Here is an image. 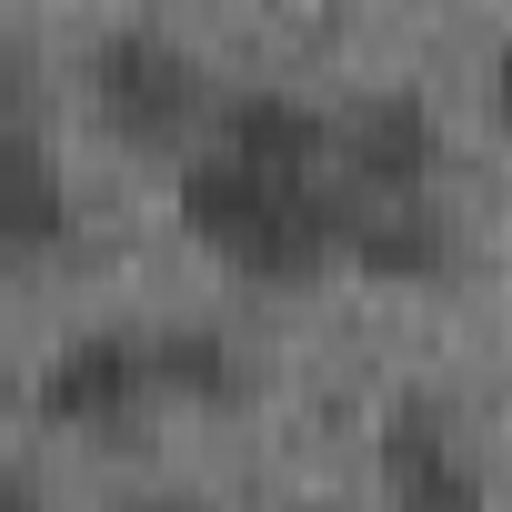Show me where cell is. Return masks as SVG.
<instances>
[{
	"label": "cell",
	"instance_id": "1",
	"mask_svg": "<svg viewBox=\"0 0 512 512\" xmlns=\"http://www.w3.org/2000/svg\"><path fill=\"white\" fill-rule=\"evenodd\" d=\"M181 231L241 282H322L352 241L332 111L302 91H221L211 131L181 151Z\"/></svg>",
	"mask_w": 512,
	"mask_h": 512
},
{
	"label": "cell",
	"instance_id": "2",
	"mask_svg": "<svg viewBox=\"0 0 512 512\" xmlns=\"http://www.w3.org/2000/svg\"><path fill=\"white\" fill-rule=\"evenodd\" d=\"M91 111H101L111 141H131V151H171V161H181V151L211 131L221 91H211V71H201L171 31L121 21V31L91 41Z\"/></svg>",
	"mask_w": 512,
	"mask_h": 512
},
{
	"label": "cell",
	"instance_id": "3",
	"mask_svg": "<svg viewBox=\"0 0 512 512\" xmlns=\"http://www.w3.org/2000/svg\"><path fill=\"white\" fill-rule=\"evenodd\" d=\"M372 492H382V512H492V472H482L472 422L422 382L392 392L372 422Z\"/></svg>",
	"mask_w": 512,
	"mask_h": 512
},
{
	"label": "cell",
	"instance_id": "4",
	"mask_svg": "<svg viewBox=\"0 0 512 512\" xmlns=\"http://www.w3.org/2000/svg\"><path fill=\"white\" fill-rule=\"evenodd\" d=\"M442 111L422 91H372L332 121V161H342V191L352 201H432L442 181Z\"/></svg>",
	"mask_w": 512,
	"mask_h": 512
},
{
	"label": "cell",
	"instance_id": "5",
	"mask_svg": "<svg viewBox=\"0 0 512 512\" xmlns=\"http://www.w3.org/2000/svg\"><path fill=\"white\" fill-rule=\"evenodd\" d=\"M31 402H41V422H61V432H111V422H131L141 402H161L151 332H131V322L71 332V342L51 352V372L31 382Z\"/></svg>",
	"mask_w": 512,
	"mask_h": 512
},
{
	"label": "cell",
	"instance_id": "6",
	"mask_svg": "<svg viewBox=\"0 0 512 512\" xmlns=\"http://www.w3.org/2000/svg\"><path fill=\"white\" fill-rule=\"evenodd\" d=\"M71 241V171L51 151V121H0V251L11 262H51Z\"/></svg>",
	"mask_w": 512,
	"mask_h": 512
},
{
	"label": "cell",
	"instance_id": "7",
	"mask_svg": "<svg viewBox=\"0 0 512 512\" xmlns=\"http://www.w3.org/2000/svg\"><path fill=\"white\" fill-rule=\"evenodd\" d=\"M342 262L372 272V282H402V292H412V282H442V272L462 262V231H452L442 191H432V201H352Z\"/></svg>",
	"mask_w": 512,
	"mask_h": 512
},
{
	"label": "cell",
	"instance_id": "8",
	"mask_svg": "<svg viewBox=\"0 0 512 512\" xmlns=\"http://www.w3.org/2000/svg\"><path fill=\"white\" fill-rule=\"evenodd\" d=\"M151 362H161V392H181V402H231V392H241V352H231L211 322L151 332Z\"/></svg>",
	"mask_w": 512,
	"mask_h": 512
},
{
	"label": "cell",
	"instance_id": "9",
	"mask_svg": "<svg viewBox=\"0 0 512 512\" xmlns=\"http://www.w3.org/2000/svg\"><path fill=\"white\" fill-rule=\"evenodd\" d=\"M41 111V81H31V61H21V41L0 31V121H31Z\"/></svg>",
	"mask_w": 512,
	"mask_h": 512
},
{
	"label": "cell",
	"instance_id": "10",
	"mask_svg": "<svg viewBox=\"0 0 512 512\" xmlns=\"http://www.w3.org/2000/svg\"><path fill=\"white\" fill-rule=\"evenodd\" d=\"M0 512H51V492L31 472H0Z\"/></svg>",
	"mask_w": 512,
	"mask_h": 512
},
{
	"label": "cell",
	"instance_id": "11",
	"mask_svg": "<svg viewBox=\"0 0 512 512\" xmlns=\"http://www.w3.org/2000/svg\"><path fill=\"white\" fill-rule=\"evenodd\" d=\"M492 111H502V131H512V41L492 51Z\"/></svg>",
	"mask_w": 512,
	"mask_h": 512
},
{
	"label": "cell",
	"instance_id": "12",
	"mask_svg": "<svg viewBox=\"0 0 512 512\" xmlns=\"http://www.w3.org/2000/svg\"><path fill=\"white\" fill-rule=\"evenodd\" d=\"M131 512H211V502H201V492H141Z\"/></svg>",
	"mask_w": 512,
	"mask_h": 512
},
{
	"label": "cell",
	"instance_id": "13",
	"mask_svg": "<svg viewBox=\"0 0 512 512\" xmlns=\"http://www.w3.org/2000/svg\"><path fill=\"white\" fill-rule=\"evenodd\" d=\"M292 512H352V502H292Z\"/></svg>",
	"mask_w": 512,
	"mask_h": 512
},
{
	"label": "cell",
	"instance_id": "14",
	"mask_svg": "<svg viewBox=\"0 0 512 512\" xmlns=\"http://www.w3.org/2000/svg\"><path fill=\"white\" fill-rule=\"evenodd\" d=\"M0 392H11V342H0Z\"/></svg>",
	"mask_w": 512,
	"mask_h": 512
}]
</instances>
